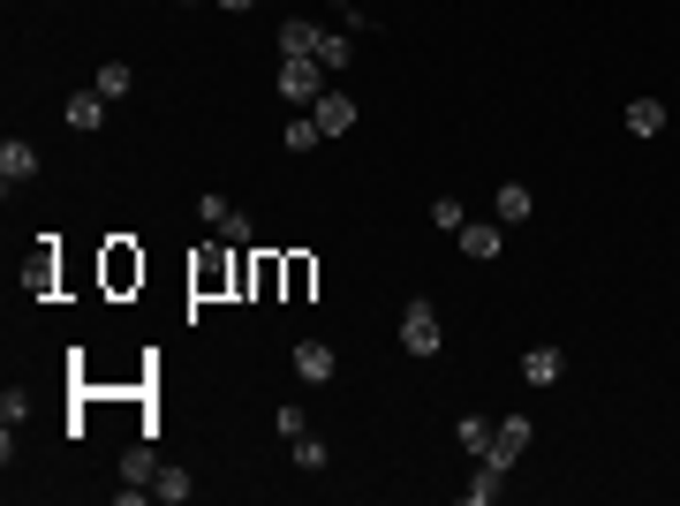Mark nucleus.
I'll list each match as a JSON object with an SVG mask.
<instances>
[{"label": "nucleus", "mask_w": 680, "mask_h": 506, "mask_svg": "<svg viewBox=\"0 0 680 506\" xmlns=\"http://www.w3.org/2000/svg\"><path fill=\"white\" fill-rule=\"evenodd\" d=\"M99 280H106V295H129V288H144V250H137V242H106V257H99Z\"/></svg>", "instance_id": "obj_1"}, {"label": "nucleus", "mask_w": 680, "mask_h": 506, "mask_svg": "<svg viewBox=\"0 0 680 506\" xmlns=\"http://www.w3.org/2000/svg\"><path fill=\"white\" fill-rule=\"evenodd\" d=\"M439 340H446V333H439V311L416 295V303L401 311V347H408V355H439Z\"/></svg>", "instance_id": "obj_2"}, {"label": "nucleus", "mask_w": 680, "mask_h": 506, "mask_svg": "<svg viewBox=\"0 0 680 506\" xmlns=\"http://www.w3.org/2000/svg\"><path fill=\"white\" fill-rule=\"evenodd\" d=\"M152 477H160V454H152V446L137 439V446L122 454V506H137V499H144V492H152Z\"/></svg>", "instance_id": "obj_3"}, {"label": "nucleus", "mask_w": 680, "mask_h": 506, "mask_svg": "<svg viewBox=\"0 0 680 506\" xmlns=\"http://www.w3.org/2000/svg\"><path fill=\"white\" fill-rule=\"evenodd\" d=\"M529 439H537V423H529V416H500V431H492V454H484V461L514 469V461L529 454Z\"/></svg>", "instance_id": "obj_4"}, {"label": "nucleus", "mask_w": 680, "mask_h": 506, "mask_svg": "<svg viewBox=\"0 0 680 506\" xmlns=\"http://www.w3.org/2000/svg\"><path fill=\"white\" fill-rule=\"evenodd\" d=\"M318 53L311 61H280V99H295V106H318Z\"/></svg>", "instance_id": "obj_5"}, {"label": "nucleus", "mask_w": 680, "mask_h": 506, "mask_svg": "<svg viewBox=\"0 0 680 506\" xmlns=\"http://www.w3.org/2000/svg\"><path fill=\"white\" fill-rule=\"evenodd\" d=\"M311 122H318L326 137H348V129H355V99H348V91H318V106H311Z\"/></svg>", "instance_id": "obj_6"}, {"label": "nucleus", "mask_w": 680, "mask_h": 506, "mask_svg": "<svg viewBox=\"0 0 680 506\" xmlns=\"http://www.w3.org/2000/svg\"><path fill=\"white\" fill-rule=\"evenodd\" d=\"M333 370H340V355L326 340H303V347H295V378H303V385H326Z\"/></svg>", "instance_id": "obj_7"}, {"label": "nucleus", "mask_w": 680, "mask_h": 506, "mask_svg": "<svg viewBox=\"0 0 680 506\" xmlns=\"http://www.w3.org/2000/svg\"><path fill=\"white\" fill-rule=\"evenodd\" d=\"M68 129H106V91H99V84L68 91Z\"/></svg>", "instance_id": "obj_8"}, {"label": "nucleus", "mask_w": 680, "mask_h": 506, "mask_svg": "<svg viewBox=\"0 0 680 506\" xmlns=\"http://www.w3.org/2000/svg\"><path fill=\"white\" fill-rule=\"evenodd\" d=\"M454 242H462V257H477V265H492V257H500V219H469V227H462Z\"/></svg>", "instance_id": "obj_9"}, {"label": "nucleus", "mask_w": 680, "mask_h": 506, "mask_svg": "<svg viewBox=\"0 0 680 506\" xmlns=\"http://www.w3.org/2000/svg\"><path fill=\"white\" fill-rule=\"evenodd\" d=\"M250 295H257V303L288 295V257H250Z\"/></svg>", "instance_id": "obj_10"}, {"label": "nucleus", "mask_w": 680, "mask_h": 506, "mask_svg": "<svg viewBox=\"0 0 680 506\" xmlns=\"http://www.w3.org/2000/svg\"><path fill=\"white\" fill-rule=\"evenodd\" d=\"M492 212H500V227H521V219L537 212V197H529L521 181H500V189H492Z\"/></svg>", "instance_id": "obj_11"}, {"label": "nucleus", "mask_w": 680, "mask_h": 506, "mask_svg": "<svg viewBox=\"0 0 680 506\" xmlns=\"http://www.w3.org/2000/svg\"><path fill=\"white\" fill-rule=\"evenodd\" d=\"M318 38H326V30H318V23H303V15H288V23H280V53H288V61H311V53H318Z\"/></svg>", "instance_id": "obj_12"}, {"label": "nucleus", "mask_w": 680, "mask_h": 506, "mask_svg": "<svg viewBox=\"0 0 680 506\" xmlns=\"http://www.w3.org/2000/svg\"><path fill=\"white\" fill-rule=\"evenodd\" d=\"M559 370H567V363H559V347H544V340L521 355V378H529V385H559Z\"/></svg>", "instance_id": "obj_13"}, {"label": "nucleus", "mask_w": 680, "mask_h": 506, "mask_svg": "<svg viewBox=\"0 0 680 506\" xmlns=\"http://www.w3.org/2000/svg\"><path fill=\"white\" fill-rule=\"evenodd\" d=\"M500 484H507V469H500V461H477V477L462 484V499H469V506H492V499H500Z\"/></svg>", "instance_id": "obj_14"}, {"label": "nucleus", "mask_w": 680, "mask_h": 506, "mask_svg": "<svg viewBox=\"0 0 680 506\" xmlns=\"http://www.w3.org/2000/svg\"><path fill=\"white\" fill-rule=\"evenodd\" d=\"M30 174H38V152H30L23 137H8V144H0V181H30Z\"/></svg>", "instance_id": "obj_15"}, {"label": "nucleus", "mask_w": 680, "mask_h": 506, "mask_svg": "<svg viewBox=\"0 0 680 506\" xmlns=\"http://www.w3.org/2000/svg\"><path fill=\"white\" fill-rule=\"evenodd\" d=\"M620 122H628V137H658V129H666V106H658V99H628Z\"/></svg>", "instance_id": "obj_16"}, {"label": "nucleus", "mask_w": 680, "mask_h": 506, "mask_svg": "<svg viewBox=\"0 0 680 506\" xmlns=\"http://www.w3.org/2000/svg\"><path fill=\"white\" fill-rule=\"evenodd\" d=\"M318 68H326V76H333V68H355V38H348V30H326V38H318Z\"/></svg>", "instance_id": "obj_17"}, {"label": "nucleus", "mask_w": 680, "mask_h": 506, "mask_svg": "<svg viewBox=\"0 0 680 506\" xmlns=\"http://www.w3.org/2000/svg\"><path fill=\"white\" fill-rule=\"evenodd\" d=\"M91 84H99L106 99H129V91H137V68H129V61H106V68L91 76Z\"/></svg>", "instance_id": "obj_18"}, {"label": "nucleus", "mask_w": 680, "mask_h": 506, "mask_svg": "<svg viewBox=\"0 0 680 506\" xmlns=\"http://www.w3.org/2000/svg\"><path fill=\"white\" fill-rule=\"evenodd\" d=\"M454 439H462V446L484 461V454H492V416H462V423H454Z\"/></svg>", "instance_id": "obj_19"}, {"label": "nucleus", "mask_w": 680, "mask_h": 506, "mask_svg": "<svg viewBox=\"0 0 680 506\" xmlns=\"http://www.w3.org/2000/svg\"><path fill=\"white\" fill-rule=\"evenodd\" d=\"M311 288H318V265L311 257H288V303H311Z\"/></svg>", "instance_id": "obj_20"}, {"label": "nucleus", "mask_w": 680, "mask_h": 506, "mask_svg": "<svg viewBox=\"0 0 680 506\" xmlns=\"http://www.w3.org/2000/svg\"><path fill=\"white\" fill-rule=\"evenodd\" d=\"M189 492H197V484H189V469H160V477H152V499H189Z\"/></svg>", "instance_id": "obj_21"}, {"label": "nucleus", "mask_w": 680, "mask_h": 506, "mask_svg": "<svg viewBox=\"0 0 680 506\" xmlns=\"http://www.w3.org/2000/svg\"><path fill=\"white\" fill-rule=\"evenodd\" d=\"M431 227H439V235H462V227H469L462 197H439V204H431Z\"/></svg>", "instance_id": "obj_22"}, {"label": "nucleus", "mask_w": 680, "mask_h": 506, "mask_svg": "<svg viewBox=\"0 0 680 506\" xmlns=\"http://www.w3.org/2000/svg\"><path fill=\"white\" fill-rule=\"evenodd\" d=\"M23 288H30V295H46V288H53V250H38V257H30V273H23Z\"/></svg>", "instance_id": "obj_23"}, {"label": "nucleus", "mask_w": 680, "mask_h": 506, "mask_svg": "<svg viewBox=\"0 0 680 506\" xmlns=\"http://www.w3.org/2000/svg\"><path fill=\"white\" fill-rule=\"evenodd\" d=\"M318 137H326L318 122H288V152H318Z\"/></svg>", "instance_id": "obj_24"}, {"label": "nucleus", "mask_w": 680, "mask_h": 506, "mask_svg": "<svg viewBox=\"0 0 680 506\" xmlns=\"http://www.w3.org/2000/svg\"><path fill=\"white\" fill-rule=\"evenodd\" d=\"M273 431H280V439H303V431H311V416H303V408H295V401H288V408H280V416H273Z\"/></svg>", "instance_id": "obj_25"}, {"label": "nucleus", "mask_w": 680, "mask_h": 506, "mask_svg": "<svg viewBox=\"0 0 680 506\" xmlns=\"http://www.w3.org/2000/svg\"><path fill=\"white\" fill-rule=\"evenodd\" d=\"M288 446H295V461H303V469H326V439H311V431H303V439H288Z\"/></svg>", "instance_id": "obj_26"}, {"label": "nucleus", "mask_w": 680, "mask_h": 506, "mask_svg": "<svg viewBox=\"0 0 680 506\" xmlns=\"http://www.w3.org/2000/svg\"><path fill=\"white\" fill-rule=\"evenodd\" d=\"M219 8H235V15H242V8H257V0H219Z\"/></svg>", "instance_id": "obj_27"}, {"label": "nucleus", "mask_w": 680, "mask_h": 506, "mask_svg": "<svg viewBox=\"0 0 680 506\" xmlns=\"http://www.w3.org/2000/svg\"><path fill=\"white\" fill-rule=\"evenodd\" d=\"M181 8H197V0H181Z\"/></svg>", "instance_id": "obj_28"}]
</instances>
